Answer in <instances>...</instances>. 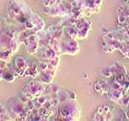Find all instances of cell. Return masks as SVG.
Instances as JSON below:
<instances>
[{"instance_id": "cell-4", "label": "cell", "mask_w": 129, "mask_h": 121, "mask_svg": "<svg viewBox=\"0 0 129 121\" xmlns=\"http://www.w3.org/2000/svg\"><path fill=\"white\" fill-rule=\"evenodd\" d=\"M6 112H7V109H6L5 106L0 103V120H2V117L6 114Z\"/></svg>"}, {"instance_id": "cell-6", "label": "cell", "mask_w": 129, "mask_h": 121, "mask_svg": "<svg viewBox=\"0 0 129 121\" xmlns=\"http://www.w3.org/2000/svg\"><path fill=\"white\" fill-rule=\"evenodd\" d=\"M4 70L5 69H0V81L3 80V73H4Z\"/></svg>"}, {"instance_id": "cell-3", "label": "cell", "mask_w": 129, "mask_h": 121, "mask_svg": "<svg viewBox=\"0 0 129 121\" xmlns=\"http://www.w3.org/2000/svg\"><path fill=\"white\" fill-rule=\"evenodd\" d=\"M11 57V53L9 52V50H6V49H2L0 51V59L4 60V61H8L10 60Z\"/></svg>"}, {"instance_id": "cell-1", "label": "cell", "mask_w": 129, "mask_h": 121, "mask_svg": "<svg viewBox=\"0 0 129 121\" xmlns=\"http://www.w3.org/2000/svg\"><path fill=\"white\" fill-rule=\"evenodd\" d=\"M12 37L8 33H6L4 31L0 32V48L9 50L10 51V46L12 43Z\"/></svg>"}, {"instance_id": "cell-2", "label": "cell", "mask_w": 129, "mask_h": 121, "mask_svg": "<svg viewBox=\"0 0 129 121\" xmlns=\"http://www.w3.org/2000/svg\"><path fill=\"white\" fill-rule=\"evenodd\" d=\"M3 80L7 82H12L15 80V76L13 75V72L11 70L5 68L4 73H3Z\"/></svg>"}, {"instance_id": "cell-5", "label": "cell", "mask_w": 129, "mask_h": 121, "mask_svg": "<svg viewBox=\"0 0 129 121\" xmlns=\"http://www.w3.org/2000/svg\"><path fill=\"white\" fill-rule=\"evenodd\" d=\"M7 68V63L4 60L0 59V69H5Z\"/></svg>"}]
</instances>
